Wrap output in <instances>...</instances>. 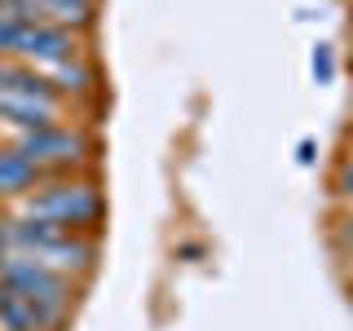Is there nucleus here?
<instances>
[{"mask_svg": "<svg viewBox=\"0 0 353 331\" xmlns=\"http://www.w3.org/2000/svg\"><path fill=\"white\" fill-rule=\"evenodd\" d=\"M336 190H340V194H345L349 203H353V154H349L345 163H340V172H336Z\"/></svg>", "mask_w": 353, "mask_h": 331, "instance_id": "nucleus-12", "label": "nucleus"}, {"mask_svg": "<svg viewBox=\"0 0 353 331\" xmlns=\"http://www.w3.org/2000/svg\"><path fill=\"white\" fill-rule=\"evenodd\" d=\"M349 66H353V49H349Z\"/></svg>", "mask_w": 353, "mask_h": 331, "instance_id": "nucleus-16", "label": "nucleus"}, {"mask_svg": "<svg viewBox=\"0 0 353 331\" xmlns=\"http://www.w3.org/2000/svg\"><path fill=\"white\" fill-rule=\"evenodd\" d=\"M102 212H106L102 190H97L93 181H80V177H66V181H40L36 190L22 199V217H27V221H44V225L75 230V234L97 230Z\"/></svg>", "mask_w": 353, "mask_h": 331, "instance_id": "nucleus-1", "label": "nucleus"}, {"mask_svg": "<svg viewBox=\"0 0 353 331\" xmlns=\"http://www.w3.org/2000/svg\"><path fill=\"white\" fill-rule=\"evenodd\" d=\"M0 283L14 287L18 296H27V301L44 305L49 314H58V318H66L71 305L80 301V283H75V279H66V274L49 270V265H40L31 257H18V252L0 265Z\"/></svg>", "mask_w": 353, "mask_h": 331, "instance_id": "nucleus-4", "label": "nucleus"}, {"mask_svg": "<svg viewBox=\"0 0 353 331\" xmlns=\"http://www.w3.org/2000/svg\"><path fill=\"white\" fill-rule=\"evenodd\" d=\"M18 154H27L31 163L44 172V181L49 177H66L75 168H84L88 159H93V137L80 128V124H49V128H31V132H18Z\"/></svg>", "mask_w": 353, "mask_h": 331, "instance_id": "nucleus-3", "label": "nucleus"}, {"mask_svg": "<svg viewBox=\"0 0 353 331\" xmlns=\"http://www.w3.org/2000/svg\"><path fill=\"white\" fill-rule=\"evenodd\" d=\"M14 257V243H9V221H0V265Z\"/></svg>", "mask_w": 353, "mask_h": 331, "instance_id": "nucleus-13", "label": "nucleus"}, {"mask_svg": "<svg viewBox=\"0 0 353 331\" xmlns=\"http://www.w3.org/2000/svg\"><path fill=\"white\" fill-rule=\"evenodd\" d=\"M44 181V172L18 146H0V199H27Z\"/></svg>", "mask_w": 353, "mask_h": 331, "instance_id": "nucleus-8", "label": "nucleus"}, {"mask_svg": "<svg viewBox=\"0 0 353 331\" xmlns=\"http://www.w3.org/2000/svg\"><path fill=\"white\" fill-rule=\"evenodd\" d=\"M0 119H5V124H14L18 132L49 128V124H62V119H66V102H40V97L0 88Z\"/></svg>", "mask_w": 353, "mask_h": 331, "instance_id": "nucleus-6", "label": "nucleus"}, {"mask_svg": "<svg viewBox=\"0 0 353 331\" xmlns=\"http://www.w3.org/2000/svg\"><path fill=\"white\" fill-rule=\"evenodd\" d=\"M314 80L318 84L336 80V53H331V44H318V49H314Z\"/></svg>", "mask_w": 353, "mask_h": 331, "instance_id": "nucleus-10", "label": "nucleus"}, {"mask_svg": "<svg viewBox=\"0 0 353 331\" xmlns=\"http://www.w3.org/2000/svg\"><path fill=\"white\" fill-rule=\"evenodd\" d=\"M345 239H349V243H353V217H349V221H345Z\"/></svg>", "mask_w": 353, "mask_h": 331, "instance_id": "nucleus-15", "label": "nucleus"}, {"mask_svg": "<svg viewBox=\"0 0 353 331\" xmlns=\"http://www.w3.org/2000/svg\"><path fill=\"white\" fill-rule=\"evenodd\" d=\"M18 5H22V0H0V14H14L18 18Z\"/></svg>", "mask_w": 353, "mask_h": 331, "instance_id": "nucleus-14", "label": "nucleus"}, {"mask_svg": "<svg viewBox=\"0 0 353 331\" xmlns=\"http://www.w3.org/2000/svg\"><path fill=\"white\" fill-rule=\"evenodd\" d=\"M84 44L75 31L58 27V22H18V40H14V58L44 71L53 62H66V58H80Z\"/></svg>", "mask_w": 353, "mask_h": 331, "instance_id": "nucleus-5", "label": "nucleus"}, {"mask_svg": "<svg viewBox=\"0 0 353 331\" xmlns=\"http://www.w3.org/2000/svg\"><path fill=\"white\" fill-rule=\"evenodd\" d=\"M14 40H18V18L0 14V58H14Z\"/></svg>", "mask_w": 353, "mask_h": 331, "instance_id": "nucleus-11", "label": "nucleus"}, {"mask_svg": "<svg viewBox=\"0 0 353 331\" xmlns=\"http://www.w3.org/2000/svg\"><path fill=\"white\" fill-rule=\"evenodd\" d=\"M66 318L49 314L44 305L27 301V296H18L14 287L0 283V331H58Z\"/></svg>", "mask_w": 353, "mask_h": 331, "instance_id": "nucleus-7", "label": "nucleus"}, {"mask_svg": "<svg viewBox=\"0 0 353 331\" xmlns=\"http://www.w3.org/2000/svg\"><path fill=\"white\" fill-rule=\"evenodd\" d=\"M9 243H14L18 257H31L40 265L58 274H88L97 265V243L88 234H75V230H58V225H44V221H9Z\"/></svg>", "mask_w": 353, "mask_h": 331, "instance_id": "nucleus-2", "label": "nucleus"}, {"mask_svg": "<svg viewBox=\"0 0 353 331\" xmlns=\"http://www.w3.org/2000/svg\"><path fill=\"white\" fill-rule=\"evenodd\" d=\"M40 75L58 88L62 97H84V93H93V88H97V71H93V62H88L84 53H80V58H66V62L44 66Z\"/></svg>", "mask_w": 353, "mask_h": 331, "instance_id": "nucleus-9", "label": "nucleus"}]
</instances>
